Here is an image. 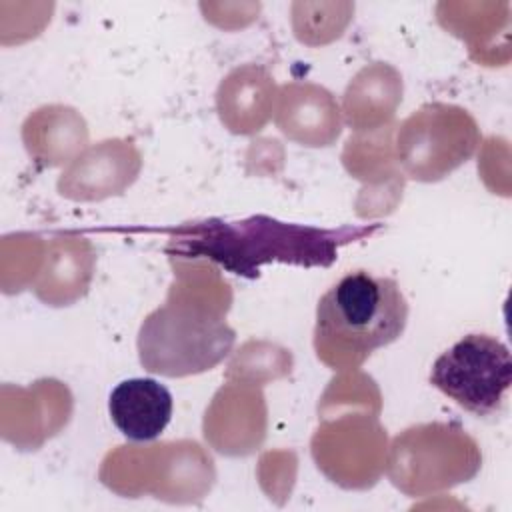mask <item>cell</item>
<instances>
[{
    "label": "cell",
    "instance_id": "6da1fadb",
    "mask_svg": "<svg viewBox=\"0 0 512 512\" xmlns=\"http://www.w3.org/2000/svg\"><path fill=\"white\" fill-rule=\"evenodd\" d=\"M378 228L368 224L326 230L262 214L242 220L208 218L174 228L166 252L180 258H206L236 276L256 278L260 266L268 262L326 268L338 258L340 246L362 240Z\"/></svg>",
    "mask_w": 512,
    "mask_h": 512
},
{
    "label": "cell",
    "instance_id": "7a4b0ae2",
    "mask_svg": "<svg viewBox=\"0 0 512 512\" xmlns=\"http://www.w3.org/2000/svg\"><path fill=\"white\" fill-rule=\"evenodd\" d=\"M408 322V302L398 282L368 270L338 278L318 300L314 350L332 370H352L392 342Z\"/></svg>",
    "mask_w": 512,
    "mask_h": 512
},
{
    "label": "cell",
    "instance_id": "3957f363",
    "mask_svg": "<svg viewBox=\"0 0 512 512\" xmlns=\"http://www.w3.org/2000/svg\"><path fill=\"white\" fill-rule=\"evenodd\" d=\"M234 342L236 332L220 314L168 302L142 320L138 356L148 372L182 378L212 370L230 354Z\"/></svg>",
    "mask_w": 512,
    "mask_h": 512
},
{
    "label": "cell",
    "instance_id": "277c9868",
    "mask_svg": "<svg viewBox=\"0 0 512 512\" xmlns=\"http://www.w3.org/2000/svg\"><path fill=\"white\" fill-rule=\"evenodd\" d=\"M428 380L466 412L490 416L512 384L510 350L496 336L466 334L434 360Z\"/></svg>",
    "mask_w": 512,
    "mask_h": 512
},
{
    "label": "cell",
    "instance_id": "5b68a950",
    "mask_svg": "<svg viewBox=\"0 0 512 512\" xmlns=\"http://www.w3.org/2000/svg\"><path fill=\"white\" fill-rule=\"evenodd\" d=\"M174 400L170 390L154 378H128L108 396V414L118 432L132 442L158 438L170 424Z\"/></svg>",
    "mask_w": 512,
    "mask_h": 512
}]
</instances>
